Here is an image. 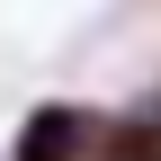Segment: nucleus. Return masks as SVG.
Instances as JSON below:
<instances>
[{"mask_svg": "<svg viewBox=\"0 0 161 161\" xmlns=\"http://www.w3.org/2000/svg\"><path fill=\"white\" fill-rule=\"evenodd\" d=\"M108 152V108H80V98H45L27 108L9 161H98Z\"/></svg>", "mask_w": 161, "mask_h": 161, "instance_id": "1", "label": "nucleus"}, {"mask_svg": "<svg viewBox=\"0 0 161 161\" xmlns=\"http://www.w3.org/2000/svg\"><path fill=\"white\" fill-rule=\"evenodd\" d=\"M143 116H152V125H161V98H152V108H143Z\"/></svg>", "mask_w": 161, "mask_h": 161, "instance_id": "2", "label": "nucleus"}]
</instances>
